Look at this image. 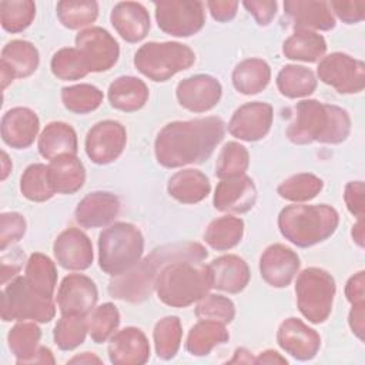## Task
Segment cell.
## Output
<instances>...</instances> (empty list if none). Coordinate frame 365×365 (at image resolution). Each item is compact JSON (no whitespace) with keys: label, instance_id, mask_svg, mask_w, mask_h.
<instances>
[{"label":"cell","instance_id":"6da1fadb","mask_svg":"<svg viewBox=\"0 0 365 365\" xmlns=\"http://www.w3.org/2000/svg\"><path fill=\"white\" fill-rule=\"evenodd\" d=\"M224 133L225 124L220 117L168 123L157 134L155 158L165 168L200 164L212 154Z\"/></svg>","mask_w":365,"mask_h":365},{"label":"cell","instance_id":"7a4b0ae2","mask_svg":"<svg viewBox=\"0 0 365 365\" xmlns=\"http://www.w3.org/2000/svg\"><path fill=\"white\" fill-rule=\"evenodd\" d=\"M208 257L207 250L198 242H175L161 245L133 269L121 277H115L108 285V292L117 299L128 302H143L154 288L158 268L174 261H195L201 262Z\"/></svg>","mask_w":365,"mask_h":365},{"label":"cell","instance_id":"3957f363","mask_svg":"<svg viewBox=\"0 0 365 365\" xmlns=\"http://www.w3.org/2000/svg\"><path fill=\"white\" fill-rule=\"evenodd\" d=\"M351 131V118L346 110L318 100H302L295 107V118L287 130L294 144H339Z\"/></svg>","mask_w":365,"mask_h":365},{"label":"cell","instance_id":"277c9868","mask_svg":"<svg viewBox=\"0 0 365 365\" xmlns=\"http://www.w3.org/2000/svg\"><path fill=\"white\" fill-rule=\"evenodd\" d=\"M339 215L327 204H294L281 210L278 228L289 242L307 248L329 238L338 228Z\"/></svg>","mask_w":365,"mask_h":365},{"label":"cell","instance_id":"5b68a950","mask_svg":"<svg viewBox=\"0 0 365 365\" xmlns=\"http://www.w3.org/2000/svg\"><path fill=\"white\" fill-rule=\"evenodd\" d=\"M211 288L208 265L195 261L167 264L154 284L160 301L174 308H184L200 301Z\"/></svg>","mask_w":365,"mask_h":365},{"label":"cell","instance_id":"8992f818","mask_svg":"<svg viewBox=\"0 0 365 365\" xmlns=\"http://www.w3.org/2000/svg\"><path fill=\"white\" fill-rule=\"evenodd\" d=\"M143 252V234L133 224L114 222L98 237V264L111 277H121L133 269Z\"/></svg>","mask_w":365,"mask_h":365},{"label":"cell","instance_id":"52a82bcc","mask_svg":"<svg viewBox=\"0 0 365 365\" xmlns=\"http://www.w3.org/2000/svg\"><path fill=\"white\" fill-rule=\"evenodd\" d=\"M194 61L195 53L177 41H150L143 44L134 56L135 68L153 81H167L190 68Z\"/></svg>","mask_w":365,"mask_h":365},{"label":"cell","instance_id":"ba28073f","mask_svg":"<svg viewBox=\"0 0 365 365\" xmlns=\"http://www.w3.org/2000/svg\"><path fill=\"white\" fill-rule=\"evenodd\" d=\"M335 289V281L325 269L317 267L304 269L295 282L297 304L304 318L312 324L327 321L332 311Z\"/></svg>","mask_w":365,"mask_h":365},{"label":"cell","instance_id":"9c48e42d","mask_svg":"<svg viewBox=\"0 0 365 365\" xmlns=\"http://www.w3.org/2000/svg\"><path fill=\"white\" fill-rule=\"evenodd\" d=\"M56 315L53 298H46L33 291L24 277H16L4 287L1 295L3 321L50 322Z\"/></svg>","mask_w":365,"mask_h":365},{"label":"cell","instance_id":"30bf717a","mask_svg":"<svg viewBox=\"0 0 365 365\" xmlns=\"http://www.w3.org/2000/svg\"><path fill=\"white\" fill-rule=\"evenodd\" d=\"M155 20L158 27L174 37H190L198 33L205 23L204 3L168 0L157 1Z\"/></svg>","mask_w":365,"mask_h":365},{"label":"cell","instance_id":"8fae6325","mask_svg":"<svg viewBox=\"0 0 365 365\" xmlns=\"http://www.w3.org/2000/svg\"><path fill=\"white\" fill-rule=\"evenodd\" d=\"M318 77L341 94L359 93L365 87V64L345 53H331L318 64Z\"/></svg>","mask_w":365,"mask_h":365},{"label":"cell","instance_id":"7c38bea8","mask_svg":"<svg viewBox=\"0 0 365 365\" xmlns=\"http://www.w3.org/2000/svg\"><path fill=\"white\" fill-rule=\"evenodd\" d=\"M76 48L84 57L90 71H107L118 60L120 47L115 38L101 27H88L76 36Z\"/></svg>","mask_w":365,"mask_h":365},{"label":"cell","instance_id":"4fadbf2b","mask_svg":"<svg viewBox=\"0 0 365 365\" xmlns=\"http://www.w3.org/2000/svg\"><path fill=\"white\" fill-rule=\"evenodd\" d=\"M127 133L121 123L104 120L90 128L86 137V153L96 164H108L117 160L125 148Z\"/></svg>","mask_w":365,"mask_h":365},{"label":"cell","instance_id":"5bb4252c","mask_svg":"<svg viewBox=\"0 0 365 365\" xmlns=\"http://www.w3.org/2000/svg\"><path fill=\"white\" fill-rule=\"evenodd\" d=\"M98 292L94 281L83 274L64 277L57 291V305L61 315L87 317L94 309Z\"/></svg>","mask_w":365,"mask_h":365},{"label":"cell","instance_id":"9a60e30c","mask_svg":"<svg viewBox=\"0 0 365 365\" xmlns=\"http://www.w3.org/2000/svg\"><path fill=\"white\" fill-rule=\"evenodd\" d=\"M272 117L274 111L268 103H247L232 114L228 123V133L242 141H258L268 134Z\"/></svg>","mask_w":365,"mask_h":365},{"label":"cell","instance_id":"2e32d148","mask_svg":"<svg viewBox=\"0 0 365 365\" xmlns=\"http://www.w3.org/2000/svg\"><path fill=\"white\" fill-rule=\"evenodd\" d=\"M222 94L221 84L208 74H197L177 84L175 96L181 107L192 113H205L214 108Z\"/></svg>","mask_w":365,"mask_h":365},{"label":"cell","instance_id":"e0dca14e","mask_svg":"<svg viewBox=\"0 0 365 365\" xmlns=\"http://www.w3.org/2000/svg\"><path fill=\"white\" fill-rule=\"evenodd\" d=\"M278 345L298 361L312 359L321 346L319 334L298 318H287L277 332Z\"/></svg>","mask_w":365,"mask_h":365},{"label":"cell","instance_id":"ac0fdd59","mask_svg":"<svg viewBox=\"0 0 365 365\" xmlns=\"http://www.w3.org/2000/svg\"><path fill=\"white\" fill-rule=\"evenodd\" d=\"M299 264V257L295 251L282 244H272L265 248L259 258L261 277L268 285L284 288L295 278Z\"/></svg>","mask_w":365,"mask_h":365},{"label":"cell","instance_id":"d6986e66","mask_svg":"<svg viewBox=\"0 0 365 365\" xmlns=\"http://www.w3.org/2000/svg\"><path fill=\"white\" fill-rule=\"evenodd\" d=\"M53 252L58 265L71 271H84L93 264V244L78 228L64 230L54 241Z\"/></svg>","mask_w":365,"mask_h":365},{"label":"cell","instance_id":"ffe728a7","mask_svg":"<svg viewBox=\"0 0 365 365\" xmlns=\"http://www.w3.org/2000/svg\"><path fill=\"white\" fill-rule=\"evenodd\" d=\"M257 201L254 181L244 175L221 180L214 192V207L222 212L242 214L250 211Z\"/></svg>","mask_w":365,"mask_h":365},{"label":"cell","instance_id":"44dd1931","mask_svg":"<svg viewBox=\"0 0 365 365\" xmlns=\"http://www.w3.org/2000/svg\"><path fill=\"white\" fill-rule=\"evenodd\" d=\"M118 212L120 201L117 195L107 191H94L78 202L74 217L83 228H98L113 222Z\"/></svg>","mask_w":365,"mask_h":365},{"label":"cell","instance_id":"7402d4cb","mask_svg":"<svg viewBox=\"0 0 365 365\" xmlns=\"http://www.w3.org/2000/svg\"><path fill=\"white\" fill-rule=\"evenodd\" d=\"M108 356L114 365H141L150 358V344L145 334L134 327L114 334L108 345Z\"/></svg>","mask_w":365,"mask_h":365},{"label":"cell","instance_id":"603a6c76","mask_svg":"<svg viewBox=\"0 0 365 365\" xmlns=\"http://www.w3.org/2000/svg\"><path fill=\"white\" fill-rule=\"evenodd\" d=\"M38 128L37 114L27 107H14L1 118V138L11 148L30 147L37 137Z\"/></svg>","mask_w":365,"mask_h":365},{"label":"cell","instance_id":"cb8c5ba5","mask_svg":"<svg viewBox=\"0 0 365 365\" xmlns=\"http://www.w3.org/2000/svg\"><path fill=\"white\" fill-rule=\"evenodd\" d=\"M284 10L294 21L295 29L328 31L335 27V17L328 1L324 0H287Z\"/></svg>","mask_w":365,"mask_h":365},{"label":"cell","instance_id":"d4e9b609","mask_svg":"<svg viewBox=\"0 0 365 365\" xmlns=\"http://www.w3.org/2000/svg\"><path fill=\"white\" fill-rule=\"evenodd\" d=\"M110 20L120 37L128 43L141 41L150 30V14L137 1L117 3L111 10Z\"/></svg>","mask_w":365,"mask_h":365},{"label":"cell","instance_id":"484cf974","mask_svg":"<svg viewBox=\"0 0 365 365\" xmlns=\"http://www.w3.org/2000/svg\"><path fill=\"white\" fill-rule=\"evenodd\" d=\"M212 288L230 294L241 292L250 281V268L247 262L237 255H222L215 258L210 265Z\"/></svg>","mask_w":365,"mask_h":365},{"label":"cell","instance_id":"4316f807","mask_svg":"<svg viewBox=\"0 0 365 365\" xmlns=\"http://www.w3.org/2000/svg\"><path fill=\"white\" fill-rule=\"evenodd\" d=\"M38 153L46 160L77 154V134L74 128L63 121H53L46 125L38 137Z\"/></svg>","mask_w":365,"mask_h":365},{"label":"cell","instance_id":"83f0119b","mask_svg":"<svg viewBox=\"0 0 365 365\" xmlns=\"http://www.w3.org/2000/svg\"><path fill=\"white\" fill-rule=\"evenodd\" d=\"M147 84L133 76H121L115 78L108 87L110 104L125 113H133L143 108L148 100Z\"/></svg>","mask_w":365,"mask_h":365},{"label":"cell","instance_id":"f1b7e54d","mask_svg":"<svg viewBox=\"0 0 365 365\" xmlns=\"http://www.w3.org/2000/svg\"><path fill=\"white\" fill-rule=\"evenodd\" d=\"M168 194L182 204H197L202 201L211 191L208 177L192 168L175 173L167 185Z\"/></svg>","mask_w":365,"mask_h":365},{"label":"cell","instance_id":"f546056e","mask_svg":"<svg viewBox=\"0 0 365 365\" xmlns=\"http://www.w3.org/2000/svg\"><path fill=\"white\" fill-rule=\"evenodd\" d=\"M47 167L48 178L56 192L74 194L84 185L86 170L77 155L57 157Z\"/></svg>","mask_w":365,"mask_h":365},{"label":"cell","instance_id":"4dcf8cb0","mask_svg":"<svg viewBox=\"0 0 365 365\" xmlns=\"http://www.w3.org/2000/svg\"><path fill=\"white\" fill-rule=\"evenodd\" d=\"M325 51V38L319 33L308 29H295L282 46V53L287 58L305 63L318 61L324 57Z\"/></svg>","mask_w":365,"mask_h":365},{"label":"cell","instance_id":"1f68e13d","mask_svg":"<svg viewBox=\"0 0 365 365\" xmlns=\"http://www.w3.org/2000/svg\"><path fill=\"white\" fill-rule=\"evenodd\" d=\"M40 63L37 48L26 40L9 41L1 50L0 66L6 67L13 78H24L31 76Z\"/></svg>","mask_w":365,"mask_h":365},{"label":"cell","instance_id":"d6a6232c","mask_svg":"<svg viewBox=\"0 0 365 365\" xmlns=\"http://www.w3.org/2000/svg\"><path fill=\"white\" fill-rule=\"evenodd\" d=\"M271 80V68L261 58H247L232 71V84L237 91L252 96L262 91Z\"/></svg>","mask_w":365,"mask_h":365},{"label":"cell","instance_id":"836d02e7","mask_svg":"<svg viewBox=\"0 0 365 365\" xmlns=\"http://www.w3.org/2000/svg\"><path fill=\"white\" fill-rule=\"evenodd\" d=\"M228 338L230 334L224 324L200 319L187 335L185 349L195 356L208 355L215 346L227 342Z\"/></svg>","mask_w":365,"mask_h":365},{"label":"cell","instance_id":"e575fe53","mask_svg":"<svg viewBox=\"0 0 365 365\" xmlns=\"http://www.w3.org/2000/svg\"><path fill=\"white\" fill-rule=\"evenodd\" d=\"M29 287L46 298H53L57 284V269L54 262L44 254L34 252L26 264L23 275Z\"/></svg>","mask_w":365,"mask_h":365},{"label":"cell","instance_id":"d590c367","mask_svg":"<svg viewBox=\"0 0 365 365\" xmlns=\"http://www.w3.org/2000/svg\"><path fill=\"white\" fill-rule=\"evenodd\" d=\"M40 338L41 329L34 321H21L10 329L7 342L17 364H31L38 352Z\"/></svg>","mask_w":365,"mask_h":365},{"label":"cell","instance_id":"8d00e7d4","mask_svg":"<svg viewBox=\"0 0 365 365\" xmlns=\"http://www.w3.org/2000/svg\"><path fill=\"white\" fill-rule=\"evenodd\" d=\"M277 87L279 93L288 98L307 97L315 91L317 77L304 66L288 64L279 70L277 76Z\"/></svg>","mask_w":365,"mask_h":365},{"label":"cell","instance_id":"74e56055","mask_svg":"<svg viewBox=\"0 0 365 365\" xmlns=\"http://www.w3.org/2000/svg\"><path fill=\"white\" fill-rule=\"evenodd\" d=\"M244 235V221L225 215L211 221L204 232V241L217 251H227L240 244Z\"/></svg>","mask_w":365,"mask_h":365},{"label":"cell","instance_id":"f35d334b","mask_svg":"<svg viewBox=\"0 0 365 365\" xmlns=\"http://www.w3.org/2000/svg\"><path fill=\"white\" fill-rule=\"evenodd\" d=\"M56 11L64 27L78 30L96 21L98 4L93 0H61L57 3Z\"/></svg>","mask_w":365,"mask_h":365},{"label":"cell","instance_id":"ab89813d","mask_svg":"<svg viewBox=\"0 0 365 365\" xmlns=\"http://www.w3.org/2000/svg\"><path fill=\"white\" fill-rule=\"evenodd\" d=\"M20 191L27 200L34 202L50 200L56 191L48 178V167L40 163L29 165L20 178Z\"/></svg>","mask_w":365,"mask_h":365},{"label":"cell","instance_id":"60d3db41","mask_svg":"<svg viewBox=\"0 0 365 365\" xmlns=\"http://www.w3.org/2000/svg\"><path fill=\"white\" fill-rule=\"evenodd\" d=\"M324 187L319 177L311 173H299L288 177L278 185V194L292 202H305L315 198Z\"/></svg>","mask_w":365,"mask_h":365},{"label":"cell","instance_id":"b9f144b4","mask_svg":"<svg viewBox=\"0 0 365 365\" xmlns=\"http://www.w3.org/2000/svg\"><path fill=\"white\" fill-rule=\"evenodd\" d=\"M154 345L158 358L171 359L180 349L182 328L178 317H164L154 327Z\"/></svg>","mask_w":365,"mask_h":365},{"label":"cell","instance_id":"7bdbcfd3","mask_svg":"<svg viewBox=\"0 0 365 365\" xmlns=\"http://www.w3.org/2000/svg\"><path fill=\"white\" fill-rule=\"evenodd\" d=\"M250 165V154L248 150L240 143L230 141L227 143L217 158L215 164V175L220 180L235 178L244 175Z\"/></svg>","mask_w":365,"mask_h":365},{"label":"cell","instance_id":"ee69618b","mask_svg":"<svg viewBox=\"0 0 365 365\" xmlns=\"http://www.w3.org/2000/svg\"><path fill=\"white\" fill-rule=\"evenodd\" d=\"M64 107L76 114H87L97 110L103 103V93L91 84H76L61 90Z\"/></svg>","mask_w":365,"mask_h":365},{"label":"cell","instance_id":"f6af8a7d","mask_svg":"<svg viewBox=\"0 0 365 365\" xmlns=\"http://www.w3.org/2000/svg\"><path fill=\"white\" fill-rule=\"evenodd\" d=\"M50 67L51 73L64 81L80 80L91 73L84 57L76 47H64L54 53Z\"/></svg>","mask_w":365,"mask_h":365},{"label":"cell","instance_id":"bcb514c9","mask_svg":"<svg viewBox=\"0 0 365 365\" xmlns=\"http://www.w3.org/2000/svg\"><path fill=\"white\" fill-rule=\"evenodd\" d=\"M36 16V4L31 0L0 1V23L9 33H19L27 29Z\"/></svg>","mask_w":365,"mask_h":365},{"label":"cell","instance_id":"7dc6e473","mask_svg":"<svg viewBox=\"0 0 365 365\" xmlns=\"http://www.w3.org/2000/svg\"><path fill=\"white\" fill-rule=\"evenodd\" d=\"M120 312L111 302L94 308L87 319L88 334L96 344H103L111 338L118 328Z\"/></svg>","mask_w":365,"mask_h":365},{"label":"cell","instance_id":"c3c4849f","mask_svg":"<svg viewBox=\"0 0 365 365\" xmlns=\"http://www.w3.org/2000/svg\"><path fill=\"white\" fill-rule=\"evenodd\" d=\"M87 332L86 317L61 315L54 327V342L61 351H71L84 342Z\"/></svg>","mask_w":365,"mask_h":365},{"label":"cell","instance_id":"681fc988","mask_svg":"<svg viewBox=\"0 0 365 365\" xmlns=\"http://www.w3.org/2000/svg\"><path fill=\"white\" fill-rule=\"evenodd\" d=\"M195 315L198 319L214 321L227 325L235 317V307L232 301L224 295L207 294L200 301H197Z\"/></svg>","mask_w":365,"mask_h":365},{"label":"cell","instance_id":"f907efd6","mask_svg":"<svg viewBox=\"0 0 365 365\" xmlns=\"http://www.w3.org/2000/svg\"><path fill=\"white\" fill-rule=\"evenodd\" d=\"M26 232V220L19 212H4L0 215V250L19 241Z\"/></svg>","mask_w":365,"mask_h":365},{"label":"cell","instance_id":"816d5d0a","mask_svg":"<svg viewBox=\"0 0 365 365\" xmlns=\"http://www.w3.org/2000/svg\"><path fill=\"white\" fill-rule=\"evenodd\" d=\"M328 3L331 10L346 24L362 21L365 17L364 0H332Z\"/></svg>","mask_w":365,"mask_h":365},{"label":"cell","instance_id":"f5cc1de1","mask_svg":"<svg viewBox=\"0 0 365 365\" xmlns=\"http://www.w3.org/2000/svg\"><path fill=\"white\" fill-rule=\"evenodd\" d=\"M344 200L346 208L358 220L364 218L365 214V188L362 181H351L345 187Z\"/></svg>","mask_w":365,"mask_h":365},{"label":"cell","instance_id":"db71d44e","mask_svg":"<svg viewBox=\"0 0 365 365\" xmlns=\"http://www.w3.org/2000/svg\"><path fill=\"white\" fill-rule=\"evenodd\" d=\"M242 6L254 16L259 26H268L277 14V1L274 0H247Z\"/></svg>","mask_w":365,"mask_h":365},{"label":"cell","instance_id":"11a10c76","mask_svg":"<svg viewBox=\"0 0 365 365\" xmlns=\"http://www.w3.org/2000/svg\"><path fill=\"white\" fill-rule=\"evenodd\" d=\"M207 7H208L214 20L225 23V21H230L235 17L237 9H238V1L210 0V1H207Z\"/></svg>","mask_w":365,"mask_h":365},{"label":"cell","instance_id":"9f6ffc18","mask_svg":"<svg viewBox=\"0 0 365 365\" xmlns=\"http://www.w3.org/2000/svg\"><path fill=\"white\" fill-rule=\"evenodd\" d=\"M345 295L351 305L365 302V272L359 271L352 275L345 285Z\"/></svg>","mask_w":365,"mask_h":365},{"label":"cell","instance_id":"6f0895ef","mask_svg":"<svg viewBox=\"0 0 365 365\" xmlns=\"http://www.w3.org/2000/svg\"><path fill=\"white\" fill-rule=\"evenodd\" d=\"M348 322H349L352 332L362 341L364 331H365V302L352 305L349 317H348Z\"/></svg>","mask_w":365,"mask_h":365},{"label":"cell","instance_id":"680465c9","mask_svg":"<svg viewBox=\"0 0 365 365\" xmlns=\"http://www.w3.org/2000/svg\"><path fill=\"white\" fill-rule=\"evenodd\" d=\"M288 361L281 356L277 351L272 349H267L264 352H261L255 359L254 364H287Z\"/></svg>","mask_w":365,"mask_h":365},{"label":"cell","instance_id":"91938a15","mask_svg":"<svg viewBox=\"0 0 365 365\" xmlns=\"http://www.w3.org/2000/svg\"><path fill=\"white\" fill-rule=\"evenodd\" d=\"M364 237H365V224H364V218H359L352 228V238L359 247H364Z\"/></svg>","mask_w":365,"mask_h":365},{"label":"cell","instance_id":"94428289","mask_svg":"<svg viewBox=\"0 0 365 365\" xmlns=\"http://www.w3.org/2000/svg\"><path fill=\"white\" fill-rule=\"evenodd\" d=\"M70 364H101V359L90 352H83L81 355H77L68 361Z\"/></svg>","mask_w":365,"mask_h":365},{"label":"cell","instance_id":"6125c7cd","mask_svg":"<svg viewBox=\"0 0 365 365\" xmlns=\"http://www.w3.org/2000/svg\"><path fill=\"white\" fill-rule=\"evenodd\" d=\"M10 171H11V161L9 160V155L3 151L1 153V180H6Z\"/></svg>","mask_w":365,"mask_h":365}]
</instances>
